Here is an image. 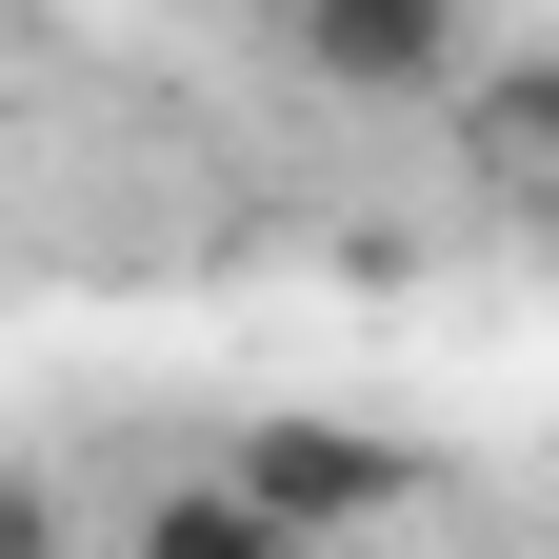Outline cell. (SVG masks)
<instances>
[{
	"mask_svg": "<svg viewBox=\"0 0 559 559\" xmlns=\"http://www.w3.org/2000/svg\"><path fill=\"white\" fill-rule=\"evenodd\" d=\"M280 60H300L320 100H419V81H460V0H260Z\"/></svg>",
	"mask_w": 559,
	"mask_h": 559,
	"instance_id": "6da1fadb",
	"label": "cell"
},
{
	"mask_svg": "<svg viewBox=\"0 0 559 559\" xmlns=\"http://www.w3.org/2000/svg\"><path fill=\"white\" fill-rule=\"evenodd\" d=\"M240 479H260L300 539H360V520H400V500H419V460H400V440H360V419H240Z\"/></svg>",
	"mask_w": 559,
	"mask_h": 559,
	"instance_id": "7a4b0ae2",
	"label": "cell"
},
{
	"mask_svg": "<svg viewBox=\"0 0 559 559\" xmlns=\"http://www.w3.org/2000/svg\"><path fill=\"white\" fill-rule=\"evenodd\" d=\"M120 559H320V539H300V520H280L260 479L221 460V479H160V500L120 520Z\"/></svg>",
	"mask_w": 559,
	"mask_h": 559,
	"instance_id": "3957f363",
	"label": "cell"
}]
</instances>
